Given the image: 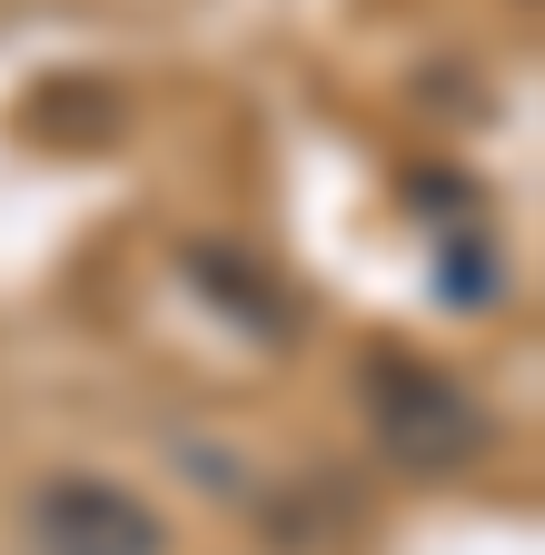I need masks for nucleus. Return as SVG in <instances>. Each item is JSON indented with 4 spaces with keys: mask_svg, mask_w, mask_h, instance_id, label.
I'll use <instances>...</instances> for the list:
<instances>
[{
    "mask_svg": "<svg viewBox=\"0 0 545 555\" xmlns=\"http://www.w3.org/2000/svg\"><path fill=\"white\" fill-rule=\"evenodd\" d=\"M30 555H169V526L109 476H50L30 506Z\"/></svg>",
    "mask_w": 545,
    "mask_h": 555,
    "instance_id": "nucleus-2",
    "label": "nucleus"
},
{
    "mask_svg": "<svg viewBox=\"0 0 545 555\" xmlns=\"http://www.w3.org/2000/svg\"><path fill=\"white\" fill-rule=\"evenodd\" d=\"M367 437L406 466V476H456L496 447V416L476 406L446 367L406 358V347H367Z\"/></svg>",
    "mask_w": 545,
    "mask_h": 555,
    "instance_id": "nucleus-1",
    "label": "nucleus"
}]
</instances>
